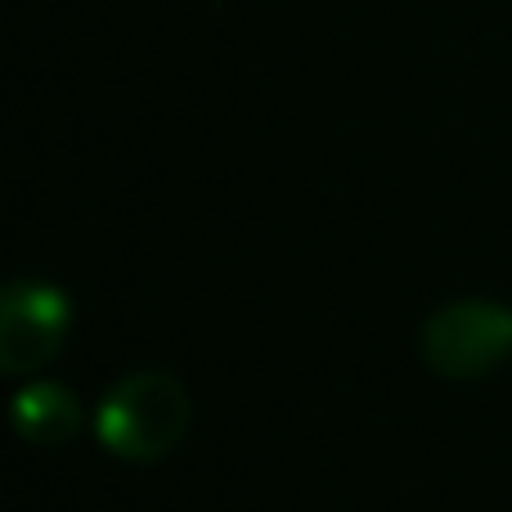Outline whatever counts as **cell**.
Segmentation results:
<instances>
[{
    "mask_svg": "<svg viewBox=\"0 0 512 512\" xmlns=\"http://www.w3.org/2000/svg\"><path fill=\"white\" fill-rule=\"evenodd\" d=\"M72 306L50 283H9L0 297V369L23 378L63 351Z\"/></svg>",
    "mask_w": 512,
    "mask_h": 512,
    "instance_id": "cell-3",
    "label": "cell"
},
{
    "mask_svg": "<svg viewBox=\"0 0 512 512\" xmlns=\"http://www.w3.org/2000/svg\"><path fill=\"white\" fill-rule=\"evenodd\" d=\"M81 423V405L59 382H36L14 400V427L32 445H63Z\"/></svg>",
    "mask_w": 512,
    "mask_h": 512,
    "instance_id": "cell-4",
    "label": "cell"
},
{
    "mask_svg": "<svg viewBox=\"0 0 512 512\" xmlns=\"http://www.w3.org/2000/svg\"><path fill=\"white\" fill-rule=\"evenodd\" d=\"M189 427V391L171 373H131L99 405V441L131 463H153L180 445Z\"/></svg>",
    "mask_w": 512,
    "mask_h": 512,
    "instance_id": "cell-1",
    "label": "cell"
},
{
    "mask_svg": "<svg viewBox=\"0 0 512 512\" xmlns=\"http://www.w3.org/2000/svg\"><path fill=\"white\" fill-rule=\"evenodd\" d=\"M423 364L450 382L486 378L512 355V310L495 301H454L423 324Z\"/></svg>",
    "mask_w": 512,
    "mask_h": 512,
    "instance_id": "cell-2",
    "label": "cell"
}]
</instances>
